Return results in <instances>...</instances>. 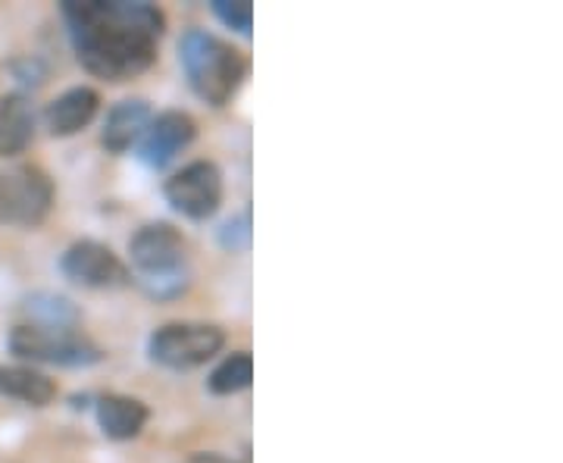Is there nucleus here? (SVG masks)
<instances>
[{
  "mask_svg": "<svg viewBox=\"0 0 563 463\" xmlns=\"http://www.w3.org/2000/svg\"><path fill=\"white\" fill-rule=\"evenodd\" d=\"M63 16L79 63L98 79L129 81L157 60L163 13L154 3L125 0H66Z\"/></svg>",
  "mask_w": 563,
  "mask_h": 463,
  "instance_id": "obj_1",
  "label": "nucleus"
},
{
  "mask_svg": "<svg viewBox=\"0 0 563 463\" xmlns=\"http://www.w3.org/2000/svg\"><path fill=\"white\" fill-rule=\"evenodd\" d=\"M179 60L195 95L210 107H225L235 98L244 79V57L229 44L203 29L185 32L179 44Z\"/></svg>",
  "mask_w": 563,
  "mask_h": 463,
  "instance_id": "obj_2",
  "label": "nucleus"
},
{
  "mask_svg": "<svg viewBox=\"0 0 563 463\" xmlns=\"http://www.w3.org/2000/svg\"><path fill=\"white\" fill-rule=\"evenodd\" d=\"M10 354L20 361L54 363V366H95L103 361V351L76 329H51L22 322L10 332Z\"/></svg>",
  "mask_w": 563,
  "mask_h": 463,
  "instance_id": "obj_3",
  "label": "nucleus"
},
{
  "mask_svg": "<svg viewBox=\"0 0 563 463\" xmlns=\"http://www.w3.org/2000/svg\"><path fill=\"white\" fill-rule=\"evenodd\" d=\"M225 344L220 326L210 322H169L151 335V361L169 370H195L213 361Z\"/></svg>",
  "mask_w": 563,
  "mask_h": 463,
  "instance_id": "obj_4",
  "label": "nucleus"
},
{
  "mask_svg": "<svg viewBox=\"0 0 563 463\" xmlns=\"http://www.w3.org/2000/svg\"><path fill=\"white\" fill-rule=\"evenodd\" d=\"M54 207V181L38 166H16L0 173V222L35 229Z\"/></svg>",
  "mask_w": 563,
  "mask_h": 463,
  "instance_id": "obj_5",
  "label": "nucleus"
},
{
  "mask_svg": "<svg viewBox=\"0 0 563 463\" xmlns=\"http://www.w3.org/2000/svg\"><path fill=\"white\" fill-rule=\"evenodd\" d=\"M166 201L188 220H210L222 203V173L217 163L195 161L166 181Z\"/></svg>",
  "mask_w": 563,
  "mask_h": 463,
  "instance_id": "obj_6",
  "label": "nucleus"
},
{
  "mask_svg": "<svg viewBox=\"0 0 563 463\" xmlns=\"http://www.w3.org/2000/svg\"><path fill=\"white\" fill-rule=\"evenodd\" d=\"M129 254H132V263L139 266L141 279H157V276L185 273L188 242L169 222H147L129 242Z\"/></svg>",
  "mask_w": 563,
  "mask_h": 463,
  "instance_id": "obj_7",
  "label": "nucleus"
},
{
  "mask_svg": "<svg viewBox=\"0 0 563 463\" xmlns=\"http://www.w3.org/2000/svg\"><path fill=\"white\" fill-rule=\"evenodd\" d=\"M60 269L69 283L85 285V288H122L132 283V273L120 261V254H113L107 244L91 242V239L69 244L60 257Z\"/></svg>",
  "mask_w": 563,
  "mask_h": 463,
  "instance_id": "obj_8",
  "label": "nucleus"
},
{
  "mask_svg": "<svg viewBox=\"0 0 563 463\" xmlns=\"http://www.w3.org/2000/svg\"><path fill=\"white\" fill-rule=\"evenodd\" d=\"M198 135V122L181 110H166L161 117H151V125L144 129L139 142V157L151 169H163L179 157Z\"/></svg>",
  "mask_w": 563,
  "mask_h": 463,
  "instance_id": "obj_9",
  "label": "nucleus"
},
{
  "mask_svg": "<svg viewBox=\"0 0 563 463\" xmlns=\"http://www.w3.org/2000/svg\"><path fill=\"white\" fill-rule=\"evenodd\" d=\"M98 107H101V95L95 88H85V85L69 88V91H63L57 101L47 103L44 125H47V132L54 139H69V135L81 132L88 122L98 117Z\"/></svg>",
  "mask_w": 563,
  "mask_h": 463,
  "instance_id": "obj_10",
  "label": "nucleus"
},
{
  "mask_svg": "<svg viewBox=\"0 0 563 463\" xmlns=\"http://www.w3.org/2000/svg\"><path fill=\"white\" fill-rule=\"evenodd\" d=\"M35 142V107L25 95H7L0 101V157H20Z\"/></svg>",
  "mask_w": 563,
  "mask_h": 463,
  "instance_id": "obj_11",
  "label": "nucleus"
},
{
  "mask_svg": "<svg viewBox=\"0 0 563 463\" xmlns=\"http://www.w3.org/2000/svg\"><path fill=\"white\" fill-rule=\"evenodd\" d=\"M151 125V107L147 101H120L103 122L101 142L110 154H125L132 144L141 142L144 129Z\"/></svg>",
  "mask_w": 563,
  "mask_h": 463,
  "instance_id": "obj_12",
  "label": "nucleus"
},
{
  "mask_svg": "<svg viewBox=\"0 0 563 463\" xmlns=\"http://www.w3.org/2000/svg\"><path fill=\"white\" fill-rule=\"evenodd\" d=\"M147 404L129 395H103L98 401V426L107 439L113 442H129L141 436V429L147 423Z\"/></svg>",
  "mask_w": 563,
  "mask_h": 463,
  "instance_id": "obj_13",
  "label": "nucleus"
},
{
  "mask_svg": "<svg viewBox=\"0 0 563 463\" xmlns=\"http://www.w3.org/2000/svg\"><path fill=\"white\" fill-rule=\"evenodd\" d=\"M0 398H13L29 407H47L57 398V385L32 366H3L0 363Z\"/></svg>",
  "mask_w": 563,
  "mask_h": 463,
  "instance_id": "obj_14",
  "label": "nucleus"
},
{
  "mask_svg": "<svg viewBox=\"0 0 563 463\" xmlns=\"http://www.w3.org/2000/svg\"><path fill=\"white\" fill-rule=\"evenodd\" d=\"M25 313H29L32 326H51V329H76V322H79V310L66 298L51 295V291L32 295L25 301Z\"/></svg>",
  "mask_w": 563,
  "mask_h": 463,
  "instance_id": "obj_15",
  "label": "nucleus"
},
{
  "mask_svg": "<svg viewBox=\"0 0 563 463\" xmlns=\"http://www.w3.org/2000/svg\"><path fill=\"white\" fill-rule=\"evenodd\" d=\"M254 379V357L247 354V351H235L232 357H225V361L210 373V379H207V388L213 392V395H239L242 388H247Z\"/></svg>",
  "mask_w": 563,
  "mask_h": 463,
  "instance_id": "obj_16",
  "label": "nucleus"
},
{
  "mask_svg": "<svg viewBox=\"0 0 563 463\" xmlns=\"http://www.w3.org/2000/svg\"><path fill=\"white\" fill-rule=\"evenodd\" d=\"M210 7H213V13H217L229 29H235V32H242V35L251 32V25H254V7H251V0H213Z\"/></svg>",
  "mask_w": 563,
  "mask_h": 463,
  "instance_id": "obj_17",
  "label": "nucleus"
},
{
  "mask_svg": "<svg viewBox=\"0 0 563 463\" xmlns=\"http://www.w3.org/2000/svg\"><path fill=\"white\" fill-rule=\"evenodd\" d=\"M222 247L225 251H232V254H242L247 251V244H251V217L247 213H239L235 220H229L222 225Z\"/></svg>",
  "mask_w": 563,
  "mask_h": 463,
  "instance_id": "obj_18",
  "label": "nucleus"
},
{
  "mask_svg": "<svg viewBox=\"0 0 563 463\" xmlns=\"http://www.w3.org/2000/svg\"><path fill=\"white\" fill-rule=\"evenodd\" d=\"M10 69H13L16 81L25 85V88H38L41 81H44V66H41V60H35V57H22V60L13 63Z\"/></svg>",
  "mask_w": 563,
  "mask_h": 463,
  "instance_id": "obj_19",
  "label": "nucleus"
},
{
  "mask_svg": "<svg viewBox=\"0 0 563 463\" xmlns=\"http://www.w3.org/2000/svg\"><path fill=\"white\" fill-rule=\"evenodd\" d=\"M188 463H229L220 454H195V458H188Z\"/></svg>",
  "mask_w": 563,
  "mask_h": 463,
  "instance_id": "obj_20",
  "label": "nucleus"
}]
</instances>
